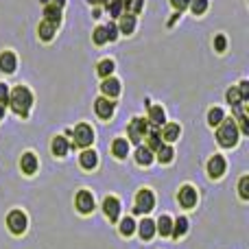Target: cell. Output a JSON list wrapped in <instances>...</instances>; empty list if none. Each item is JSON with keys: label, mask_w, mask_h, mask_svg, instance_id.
Instances as JSON below:
<instances>
[{"label": "cell", "mask_w": 249, "mask_h": 249, "mask_svg": "<svg viewBox=\"0 0 249 249\" xmlns=\"http://www.w3.org/2000/svg\"><path fill=\"white\" fill-rule=\"evenodd\" d=\"M9 103H11L13 112L20 114V116H26L31 109V103H33V96H31V92L26 90V88L18 86L16 90L9 94Z\"/></svg>", "instance_id": "6da1fadb"}, {"label": "cell", "mask_w": 249, "mask_h": 249, "mask_svg": "<svg viewBox=\"0 0 249 249\" xmlns=\"http://www.w3.org/2000/svg\"><path fill=\"white\" fill-rule=\"evenodd\" d=\"M216 138H219V142L223 146H234V144H236V140H238V127H236V123H234V121H225V118H223L219 131H216Z\"/></svg>", "instance_id": "7a4b0ae2"}, {"label": "cell", "mask_w": 249, "mask_h": 249, "mask_svg": "<svg viewBox=\"0 0 249 249\" xmlns=\"http://www.w3.org/2000/svg\"><path fill=\"white\" fill-rule=\"evenodd\" d=\"M155 206V197L151 190H140V193L136 195V208L133 210L138 212V214H146V212H151Z\"/></svg>", "instance_id": "3957f363"}, {"label": "cell", "mask_w": 249, "mask_h": 249, "mask_svg": "<svg viewBox=\"0 0 249 249\" xmlns=\"http://www.w3.org/2000/svg\"><path fill=\"white\" fill-rule=\"evenodd\" d=\"M7 225L13 234H22L26 230V214L22 210H13L7 216Z\"/></svg>", "instance_id": "277c9868"}, {"label": "cell", "mask_w": 249, "mask_h": 249, "mask_svg": "<svg viewBox=\"0 0 249 249\" xmlns=\"http://www.w3.org/2000/svg\"><path fill=\"white\" fill-rule=\"evenodd\" d=\"M74 136V144H79V146H90L92 144V140H94V133H92V129L88 127V124H77L74 127V131H70Z\"/></svg>", "instance_id": "5b68a950"}, {"label": "cell", "mask_w": 249, "mask_h": 249, "mask_svg": "<svg viewBox=\"0 0 249 249\" xmlns=\"http://www.w3.org/2000/svg\"><path fill=\"white\" fill-rule=\"evenodd\" d=\"M146 129H149V123L142 121V118H136L131 124H129V138H131V142H140L142 136H146Z\"/></svg>", "instance_id": "8992f818"}, {"label": "cell", "mask_w": 249, "mask_h": 249, "mask_svg": "<svg viewBox=\"0 0 249 249\" xmlns=\"http://www.w3.org/2000/svg\"><path fill=\"white\" fill-rule=\"evenodd\" d=\"M77 208H79V212H83V214L94 210V197H92V193L79 190L77 193Z\"/></svg>", "instance_id": "52a82bcc"}, {"label": "cell", "mask_w": 249, "mask_h": 249, "mask_svg": "<svg viewBox=\"0 0 249 249\" xmlns=\"http://www.w3.org/2000/svg\"><path fill=\"white\" fill-rule=\"evenodd\" d=\"M225 173V158L223 155H214V158L208 162V175L212 177V179H216V177H221Z\"/></svg>", "instance_id": "ba28073f"}, {"label": "cell", "mask_w": 249, "mask_h": 249, "mask_svg": "<svg viewBox=\"0 0 249 249\" xmlns=\"http://www.w3.org/2000/svg\"><path fill=\"white\" fill-rule=\"evenodd\" d=\"M103 210L107 214L109 221H118V214H121V201L116 197H107L103 203Z\"/></svg>", "instance_id": "9c48e42d"}, {"label": "cell", "mask_w": 249, "mask_h": 249, "mask_svg": "<svg viewBox=\"0 0 249 249\" xmlns=\"http://www.w3.org/2000/svg\"><path fill=\"white\" fill-rule=\"evenodd\" d=\"M162 131H160L158 124H151V131H146V149L149 151H158L162 146V140H160Z\"/></svg>", "instance_id": "30bf717a"}, {"label": "cell", "mask_w": 249, "mask_h": 249, "mask_svg": "<svg viewBox=\"0 0 249 249\" xmlns=\"http://www.w3.org/2000/svg\"><path fill=\"white\" fill-rule=\"evenodd\" d=\"M195 201H197V193H195V188H190V186H184V188L179 190V203L184 208H193Z\"/></svg>", "instance_id": "8fae6325"}, {"label": "cell", "mask_w": 249, "mask_h": 249, "mask_svg": "<svg viewBox=\"0 0 249 249\" xmlns=\"http://www.w3.org/2000/svg\"><path fill=\"white\" fill-rule=\"evenodd\" d=\"M94 107H96V114H99L103 121H105V118H109V116L114 114V103H112V101H107V99H99Z\"/></svg>", "instance_id": "7c38bea8"}, {"label": "cell", "mask_w": 249, "mask_h": 249, "mask_svg": "<svg viewBox=\"0 0 249 249\" xmlns=\"http://www.w3.org/2000/svg\"><path fill=\"white\" fill-rule=\"evenodd\" d=\"M16 66H18V61H16V55H13V53L7 51L0 55V70H2V72H13Z\"/></svg>", "instance_id": "4fadbf2b"}, {"label": "cell", "mask_w": 249, "mask_h": 249, "mask_svg": "<svg viewBox=\"0 0 249 249\" xmlns=\"http://www.w3.org/2000/svg\"><path fill=\"white\" fill-rule=\"evenodd\" d=\"M20 166H22V171L31 175V173H35V168H37V160H35L33 153H24V155H22Z\"/></svg>", "instance_id": "5bb4252c"}, {"label": "cell", "mask_w": 249, "mask_h": 249, "mask_svg": "<svg viewBox=\"0 0 249 249\" xmlns=\"http://www.w3.org/2000/svg\"><path fill=\"white\" fill-rule=\"evenodd\" d=\"M55 29H57V24L55 22H48V20H44L42 24H39V37L42 39H53V35H55Z\"/></svg>", "instance_id": "9a60e30c"}, {"label": "cell", "mask_w": 249, "mask_h": 249, "mask_svg": "<svg viewBox=\"0 0 249 249\" xmlns=\"http://www.w3.org/2000/svg\"><path fill=\"white\" fill-rule=\"evenodd\" d=\"M155 234V223L151 219H142L140 223V236L144 238V241H149V238H153Z\"/></svg>", "instance_id": "2e32d148"}, {"label": "cell", "mask_w": 249, "mask_h": 249, "mask_svg": "<svg viewBox=\"0 0 249 249\" xmlns=\"http://www.w3.org/2000/svg\"><path fill=\"white\" fill-rule=\"evenodd\" d=\"M68 149H70L68 140H66L64 136H59V138H55V140H53V153H55V155H59V158H61V155L68 153Z\"/></svg>", "instance_id": "e0dca14e"}, {"label": "cell", "mask_w": 249, "mask_h": 249, "mask_svg": "<svg viewBox=\"0 0 249 249\" xmlns=\"http://www.w3.org/2000/svg\"><path fill=\"white\" fill-rule=\"evenodd\" d=\"M44 20L59 24V20H61V11H59V7H55V4H48V7L44 9Z\"/></svg>", "instance_id": "ac0fdd59"}, {"label": "cell", "mask_w": 249, "mask_h": 249, "mask_svg": "<svg viewBox=\"0 0 249 249\" xmlns=\"http://www.w3.org/2000/svg\"><path fill=\"white\" fill-rule=\"evenodd\" d=\"M103 92L107 96H118V92H121V83H118L116 79H105L103 81Z\"/></svg>", "instance_id": "d6986e66"}, {"label": "cell", "mask_w": 249, "mask_h": 249, "mask_svg": "<svg viewBox=\"0 0 249 249\" xmlns=\"http://www.w3.org/2000/svg\"><path fill=\"white\" fill-rule=\"evenodd\" d=\"M133 29H136V18H133V13H129V16H123L121 20V31L124 35H131Z\"/></svg>", "instance_id": "ffe728a7"}, {"label": "cell", "mask_w": 249, "mask_h": 249, "mask_svg": "<svg viewBox=\"0 0 249 249\" xmlns=\"http://www.w3.org/2000/svg\"><path fill=\"white\" fill-rule=\"evenodd\" d=\"M96 162H99V158H96L94 151H86V153L81 155V166L88 168V171H92V168L96 166Z\"/></svg>", "instance_id": "44dd1931"}, {"label": "cell", "mask_w": 249, "mask_h": 249, "mask_svg": "<svg viewBox=\"0 0 249 249\" xmlns=\"http://www.w3.org/2000/svg\"><path fill=\"white\" fill-rule=\"evenodd\" d=\"M112 149H114V155H116V158H127L129 144H127V140H123V138H118V140H114Z\"/></svg>", "instance_id": "7402d4cb"}, {"label": "cell", "mask_w": 249, "mask_h": 249, "mask_svg": "<svg viewBox=\"0 0 249 249\" xmlns=\"http://www.w3.org/2000/svg\"><path fill=\"white\" fill-rule=\"evenodd\" d=\"M186 230H188V221H186L184 216H179V219L175 221V225H173L171 234H173L175 238H179V236H184V234H186Z\"/></svg>", "instance_id": "603a6c76"}, {"label": "cell", "mask_w": 249, "mask_h": 249, "mask_svg": "<svg viewBox=\"0 0 249 249\" xmlns=\"http://www.w3.org/2000/svg\"><path fill=\"white\" fill-rule=\"evenodd\" d=\"M158 230L162 236H171V230H173V221L168 219V216H160L158 221Z\"/></svg>", "instance_id": "cb8c5ba5"}, {"label": "cell", "mask_w": 249, "mask_h": 249, "mask_svg": "<svg viewBox=\"0 0 249 249\" xmlns=\"http://www.w3.org/2000/svg\"><path fill=\"white\" fill-rule=\"evenodd\" d=\"M136 160L140 164H144V166H149L151 162H153V153H151L146 146H142V149H138V153H136Z\"/></svg>", "instance_id": "d4e9b609"}, {"label": "cell", "mask_w": 249, "mask_h": 249, "mask_svg": "<svg viewBox=\"0 0 249 249\" xmlns=\"http://www.w3.org/2000/svg\"><path fill=\"white\" fill-rule=\"evenodd\" d=\"M223 118H225V114H223V109H210V114H208V123L212 124V127H216V124H221L223 123Z\"/></svg>", "instance_id": "484cf974"}, {"label": "cell", "mask_w": 249, "mask_h": 249, "mask_svg": "<svg viewBox=\"0 0 249 249\" xmlns=\"http://www.w3.org/2000/svg\"><path fill=\"white\" fill-rule=\"evenodd\" d=\"M162 136L166 138L168 142L177 140V138H179V127H177V124H166V127H164V131H162Z\"/></svg>", "instance_id": "4316f807"}, {"label": "cell", "mask_w": 249, "mask_h": 249, "mask_svg": "<svg viewBox=\"0 0 249 249\" xmlns=\"http://www.w3.org/2000/svg\"><path fill=\"white\" fill-rule=\"evenodd\" d=\"M149 114H151V123L153 124H164V109L162 107H151L149 109Z\"/></svg>", "instance_id": "83f0119b"}, {"label": "cell", "mask_w": 249, "mask_h": 249, "mask_svg": "<svg viewBox=\"0 0 249 249\" xmlns=\"http://www.w3.org/2000/svg\"><path fill=\"white\" fill-rule=\"evenodd\" d=\"M188 4H190V9H193L195 16H201V13L208 9V0H190Z\"/></svg>", "instance_id": "f1b7e54d"}, {"label": "cell", "mask_w": 249, "mask_h": 249, "mask_svg": "<svg viewBox=\"0 0 249 249\" xmlns=\"http://www.w3.org/2000/svg\"><path fill=\"white\" fill-rule=\"evenodd\" d=\"M107 9H109V13H112L114 18H118V16H123V0H109L107 2Z\"/></svg>", "instance_id": "f546056e"}, {"label": "cell", "mask_w": 249, "mask_h": 249, "mask_svg": "<svg viewBox=\"0 0 249 249\" xmlns=\"http://www.w3.org/2000/svg\"><path fill=\"white\" fill-rule=\"evenodd\" d=\"M158 160H160V162H171V160H173V149H171V146H160V149H158Z\"/></svg>", "instance_id": "4dcf8cb0"}, {"label": "cell", "mask_w": 249, "mask_h": 249, "mask_svg": "<svg viewBox=\"0 0 249 249\" xmlns=\"http://www.w3.org/2000/svg\"><path fill=\"white\" fill-rule=\"evenodd\" d=\"M112 72H114V61H109V59L101 61L99 64V74L101 77H109Z\"/></svg>", "instance_id": "1f68e13d"}, {"label": "cell", "mask_w": 249, "mask_h": 249, "mask_svg": "<svg viewBox=\"0 0 249 249\" xmlns=\"http://www.w3.org/2000/svg\"><path fill=\"white\" fill-rule=\"evenodd\" d=\"M123 7H127L131 13L142 11V0H123Z\"/></svg>", "instance_id": "d6a6232c"}, {"label": "cell", "mask_w": 249, "mask_h": 249, "mask_svg": "<svg viewBox=\"0 0 249 249\" xmlns=\"http://www.w3.org/2000/svg\"><path fill=\"white\" fill-rule=\"evenodd\" d=\"M133 230H136V223H133V219H124L121 223V232L124 236H129V234H133Z\"/></svg>", "instance_id": "836d02e7"}, {"label": "cell", "mask_w": 249, "mask_h": 249, "mask_svg": "<svg viewBox=\"0 0 249 249\" xmlns=\"http://www.w3.org/2000/svg\"><path fill=\"white\" fill-rule=\"evenodd\" d=\"M94 42L96 44H105V42H107V31H105V26H99V29L94 31Z\"/></svg>", "instance_id": "e575fe53"}, {"label": "cell", "mask_w": 249, "mask_h": 249, "mask_svg": "<svg viewBox=\"0 0 249 249\" xmlns=\"http://www.w3.org/2000/svg\"><path fill=\"white\" fill-rule=\"evenodd\" d=\"M228 103H230V105H238V103H241V94H238L236 88L228 90Z\"/></svg>", "instance_id": "d590c367"}, {"label": "cell", "mask_w": 249, "mask_h": 249, "mask_svg": "<svg viewBox=\"0 0 249 249\" xmlns=\"http://www.w3.org/2000/svg\"><path fill=\"white\" fill-rule=\"evenodd\" d=\"M241 197L249 199V177H243L241 179Z\"/></svg>", "instance_id": "8d00e7d4"}, {"label": "cell", "mask_w": 249, "mask_h": 249, "mask_svg": "<svg viewBox=\"0 0 249 249\" xmlns=\"http://www.w3.org/2000/svg\"><path fill=\"white\" fill-rule=\"evenodd\" d=\"M105 31H107V39H116V35H118V26L116 24L109 22V24L105 26Z\"/></svg>", "instance_id": "74e56055"}, {"label": "cell", "mask_w": 249, "mask_h": 249, "mask_svg": "<svg viewBox=\"0 0 249 249\" xmlns=\"http://www.w3.org/2000/svg\"><path fill=\"white\" fill-rule=\"evenodd\" d=\"M238 94H241V101H249V83L247 81L241 83V90H238Z\"/></svg>", "instance_id": "f35d334b"}, {"label": "cell", "mask_w": 249, "mask_h": 249, "mask_svg": "<svg viewBox=\"0 0 249 249\" xmlns=\"http://www.w3.org/2000/svg\"><path fill=\"white\" fill-rule=\"evenodd\" d=\"M225 46H228L225 37H223V35H216V37H214V48H216V51H225Z\"/></svg>", "instance_id": "ab89813d"}, {"label": "cell", "mask_w": 249, "mask_h": 249, "mask_svg": "<svg viewBox=\"0 0 249 249\" xmlns=\"http://www.w3.org/2000/svg\"><path fill=\"white\" fill-rule=\"evenodd\" d=\"M0 103H4V105L9 103V90L4 83H0Z\"/></svg>", "instance_id": "60d3db41"}, {"label": "cell", "mask_w": 249, "mask_h": 249, "mask_svg": "<svg viewBox=\"0 0 249 249\" xmlns=\"http://www.w3.org/2000/svg\"><path fill=\"white\" fill-rule=\"evenodd\" d=\"M171 2H173V7H175V9H179V11H181V9H186V7H188V2H190V0H171Z\"/></svg>", "instance_id": "b9f144b4"}, {"label": "cell", "mask_w": 249, "mask_h": 249, "mask_svg": "<svg viewBox=\"0 0 249 249\" xmlns=\"http://www.w3.org/2000/svg\"><path fill=\"white\" fill-rule=\"evenodd\" d=\"M53 2H55V7H59V9H61V7H64L66 0H53Z\"/></svg>", "instance_id": "7bdbcfd3"}, {"label": "cell", "mask_w": 249, "mask_h": 249, "mask_svg": "<svg viewBox=\"0 0 249 249\" xmlns=\"http://www.w3.org/2000/svg\"><path fill=\"white\" fill-rule=\"evenodd\" d=\"M88 2H92V4H99V2H107V0H88Z\"/></svg>", "instance_id": "ee69618b"}, {"label": "cell", "mask_w": 249, "mask_h": 249, "mask_svg": "<svg viewBox=\"0 0 249 249\" xmlns=\"http://www.w3.org/2000/svg\"><path fill=\"white\" fill-rule=\"evenodd\" d=\"M4 116V107H2V105H0V118H2Z\"/></svg>", "instance_id": "f6af8a7d"}, {"label": "cell", "mask_w": 249, "mask_h": 249, "mask_svg": "<svg viewBox=\"0 0 249 249\" xmlns=\"http://www.w3.org/2000/svg\"><path fill=\"white\" fill-rule=\"evenodd\" d=\"M42 2H48V0H42Z\"/></svg>", "instance_id": "bcb514c9"}]
</instances>
